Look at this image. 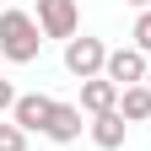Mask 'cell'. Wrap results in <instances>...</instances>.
Segmentation results:
<instances>
[{
    "label": "cell",
    "instance_id": "1",
    "mask_svg": "<svg viewBox=\"0 0 151 151\" xmlns=\"http://www.w3.org/2000/svg\"><path fill=\"white\" fill-rule=\"evenodd\" d=\"M38 49H43V27H38V16L22 11V6H6V11H0V54H6L11 65H32Z\"/></svg>",
    "mask_w": 151,
    "mask_h": 151
},
{
    "label": "cell",
    "instance_id": "2",
    "mask_svg": "<svg viewBox=\"0 0 151 151\" xmlns=\"http://www.w3.org/2000/svg\"><path fill=\"white\" fill-rule=\"evenodd\" d=\"M65 70L76 76V81H92V76H103V70H108V43H103V38L76 32L70 43H65Z\"/></svg>",
    "mask_w": 151,
    "mask_h": 151
},
{
    "label": "cell",
    "instance_id": "3",
    "mask_svg": "<svg viewBox=\"0 0 151 151\" xmlns=\"http://www.w3.org/2000/svg\"><path fill=\"white\" fill-rule=\"evenodd\" d=\"M32 16H38V27H43V38H60V43H70L76 27H81V6L76 0H32Z\"/></svg>",
    "mask_w": 151,
    "mask_h": 151
},
{
    "label": "cell",
    "instance_id": "4",
    "mask_svg": "<svg viewBox=\"0 0 151 151\" xmlns=\"http://www.w3.org/2000/svg\"><path fill=\"white\" fill-rule=\"evenodd\" d=\"M146 70H151V60H146L135 43H124V49H108V70H103V76H108V81L119 86V92H124V86H140V81H146Z\"/></svg>",
    "mask_w": 151,
    "mask_h": 151
},
{
    "label": "cell",
    "instance_id": "5",
    "mask_svg": "<svg viewBox=\"0 0 151 151\" xmlns=\"http://www.w3.org/2000/svg\"><path fill=\"white\" fill-rule=\"evenodd\" d=\"M49 119H54V97H49V92H22V97H16V108H11V124H22L27 135H32V129L43 135Z\"/></svg>",
    "mask_w": 151,
    "mask_h": 151
},
{
    "label": "cell",
    "instance_id": "6",
    "mask_svg": "<svg viewBox=\"0 0 151 151\" xmlns=\"http://www.w3.org/2000/svg\"><path fill=\"white\" fill-rule=\"evenodd\" d=\"M81 103H54V119H49V129L43 135L54 140V146H70V140H81Z\"/></svg>",
    "mask_w": 151,
    "mask_h": 151
},
{
    "label": "cell",
    "instance_id": "7",
    "mask_svg": "<svg viewBox=\"0 0 151 151\" xmlns=\"http://www.w3.org/2000/svg\"><path fill=\"white\" fill-rule=\"evenodd\" d=\"M124 129H129V119L113 108V113H97V119L86 124V135H92L97 151H119V146H124Z\"/></svg>",
    "mask_w": 151,
    "mask_h": 151
},
{
    "label": "cell",
    "instance_id": "8",
    "mask_svg": "<svg viewBox=\"0 0 151 151\" xmlns=\"http://www.w3.org/2000/svg\"><path fill=\"white\" fill-rule=\"evenodd\" d=\"M119 108V86L108 81V76H92V81H81V113H113Z\"/></svg>",
    "mask_w": 151,
    "mask_h": 151
},
{
    "label": "cell",
    "instance_id": "9",
    "mask_svg": "<svg viewBox=\"0 0 151 151\" xmlns=\"http://www.w3.org/2000/svg\"><path fill=\"white\" fill-rule=\"evenodd\" d=\"M119 113L129 124H151V86L140 81V86H124L119 92Z\"/></svg>",
    "mask_w": 151,
    "mask_h": 151
},
{
    "label": "cell",
    "instance_id": "10",
    "mask_svg": "<svg viewBox=\"0 0 151 151\" xmlns=\"http://www.w3.org/2000/svg\"><path fill=\"white\" fill-rule=\"evenodd\" d=\"M0 151H27V129L6 119V124H0Z\"/></svg>",
    "mask_w": 151,
    "mask_h": 151
},
{
    "label": "cell",
    "instance_id": "11",
    "mask_svg": "<svg viewBox=\"0 0 151 151\" xmlns=\"http://www.w3.org/2000/svg\"><path fill=\"white\" fill-rule=\"evenodd\" d=\"M129 38H135V49L151 60V11H140V16H135V32H129Z\"/></svg>",
    "mask_w": 151,
    "mask_h": 151
},
{
    "label": "cell",
    "instance_id": "12",
    "mask_svg": "<svg viewBox=\"0 0 151 151\" xmlns=\"http://www.w3.org/2000/svg\"><path fill=\"white\" fill-rule=\"evenodd\" d=\"M16 97H22V92H16L6 76H0V113H11V108H16Z\"/></svg>",
    "mask_w": 151,
    "mask_h": 151
},
{
    "label": "cell",
    "instance_id": "13",
    "mask_svg": "<svg viewBox=\"0 0 151 151\" xmlns=\"http://www.w3.org/2000/svg\"><path fill=\"white\" fill-rule=\"evenodd\" d=\"M124 6H135V11H151V0H124Z\"/></svg>",
    "mask_w": 151,
    "mask_h": 151
},
{
    "label": "cell",
    "instance_id": "14",
    "mask_svg": "<svg viewBox=\"0 0 151 151\" xmlns=\"http://www.w3.org/2000/svg\"><path fill=\"white\" fill-rule=\"evenodd\" d=\"M146 86H151V70H146Z\"/></svg>",
    "mask_w": 151,
    "mask_h": 151
},
{
    "label": "cell",
    "instance_id": "15",
    "mask_svg": "<svg viewBox=\"0 0 151 151\" xmlns=\"http://www.w3.org/2000/svg\"><path fill=\"white\" fill-rule=\"evenodd\" d=\"M0 11H6V0H0Z\"/></svg>",
    "mask_w": 151,
    "mask_h": 151
}]
</instances>
